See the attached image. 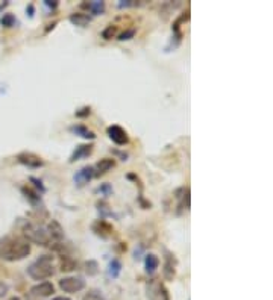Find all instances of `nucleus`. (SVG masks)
<instances>
[{"label":"nucleus","instance_id":"obj_1","mask_svg":"<svg viewBox=\"0 0 273 300\" xmlns=\"http://www.w3.org/2000/svg\"><path fill=\"white\" fill-rule=\"evenodd\" d=\"M30 255V243L23 237L6 235L0 238V260L15 263Z\"/></svg>","mask_w":273,"mask_h":300},{"label":"nucleus","instance_id":"obj_2","mask_svg":"<svg viewBox=\"0 0 273 300\" xmlns=\"http://www.w3.org/2000/svg\"><path fill=\"white\" fill-rule=\"evenodd\" d=\"M27 276L33 281H44L55 275V266H53V256L52 255H41L38 256L29 267H27Z\"/></svg>","mask_w":273,"mask_h":300},{"label":"nucleus","instance_id":"obj_3","mask_svg":"<svg viewBox=\"0 0 273 300\" xmlns=\"http://www.w3.org/2000/svg\"><path fill=\"white\" fill-rule=\"evenodd\" d=\"M23 238L27 240L29 243H33L41 247H50L52 241L46 232V228L36 223H26L23 226Z\"/></svg>","mask_w":273,"mask_h":300},{"label":"nucleus","instance_id":"obj_4","mask_svg":"<svg viewBox=\"0 0 273 300\" xmlns=\"http://www.w3.org/2000/svg\"><path fill=\"white\" fill-rule=\"evenodd\" d=\"M146 296L149 300H170L169 290L160 279H150L146 284Z\"/></svg>","mask_w":273,"mask_h":300},{"label":"nucleus","instance_id":"obj_5","mask_svg":"<svg viewBox=\"0 0 273 300\" xmlns=\"http://www.w3.org/2000/svg\"><path fill=\"white\" fill-rule=\"evenodd\" d=\"M173 197L178 202V205H176V214L178 216L184 214L185 211H190V206H191L190 187H179V188H176L175 193H173Z\"/></svg>","mask_w":273,"mask_h":300},{"label":"nucleus","instance_id":"obj_6","mask_svg":"<svg viewBox=\"0 0 273 300\" xmlns=\"http://www.w3.org/2000/svg\"><path fill=\"white\" fill-rule=\"evenodd\" d=\"M59 288H61V291H64L67 294H76L85 288V281L81 278H76V276L62 278V279H59Z\"/></svg>","mask_w":273,"mask_h":300},{"label":"nucleus","instance_id":"obj_7","mask_svg":"<svg viewBox=\"0 0 273 300\" xmlns=\"http://www.w3.org/2000/svg\"><path fill=\"white\" fill-rule=\"evenodd\" d=\"M164 266H163V278L169 282H172L176 276V266L178 261L175 258V255L169 250H164Z\"/></svg>","mask_w":273,"mask_h":300},{"label":"nucleus","instance_id":"obj_8","mask_svg":"<svg viewBox=\"0 0 273 300\" xmlns=\"http://www.w3.org/2000/svg\"><path fill=\"white\" fill-rule=\"evenodd\" d=\"M17 162L27 167V168H41L44 167V161L41 156L32 153V152H21L17 155Z\"/></svg>","mask_w":273,"mask_h":300},{"label":"nucleus","instance_id":"obj_9","mask_svg":"<svg viewBox=\"0 0 273 300\" xmlns=\"http://www.w3.org/2000/svg\"><path fill=\"white\" fill-rule=\"evenodd\" d=\"M21 194H23L24 199L32 205V208H35V209H38V211H44V203H43L41 194H40L36 190H33V188L24 185V187H21Z\"/></svg>","mask_w":273,"mask_h":300},{"label":"nucleus","instance_id":"obj_10","mask_svg":"<svg viewBox=\"0 0 273 300\" xmlns=\"http://www.w3.org/2000/svg\"><path fill=\"white\" fill-rule=\"evenodd\" d=\"M106 134L108 137L112 140V143H115L117 146H125L129 143V137H128V132L122 127V126H117V124H112L106 129Z\"/></svg>","mask_w":273,"mask_h":300},{"label":"nucleus","instance_id":"obj_11","mask_svg":"<svg viewBox=\"0 0 273 300\" xmlns=\"http://www.w3.org/2000/svg\"><path fill=\"white\" fill-rule=\"evenodd\" d=\"M91 231H93L97 237L106 240V238H109V237L112 235L114 228H112V225L108 223L105 219H99V220H96V222L91 225Z\"/></svg>","mask_w":273,"mask_h":300},{"label":"nucleus","instance_id":"obj_12","mask_svg":"<svg viewBox=\"0 0 273 300\" xmlns=\"http://www.w3.org/2000/svg\"><path fill=\"white\" fill-rule=\"evenodd\" d=\"M93 178H94V168H93V165H85V167L79 168V170L74 173L73 181H74V184H76L77 187H84V185H87Z\"/></svg>","mask_w":273,"mask_h":300},{"label":"nucleus","instance_id":"obj_13","mask_svg":"<svg viewBox=\"0 0 273 300\" xmlns=\"http://www.w3.org/2000/svg\"><path fill=\"white\" fill-rule=\"evenodd\" d=\"M46 232L52 243H62L64 240V229L56 220H50L46 226Z\"/></svg>","mask_w":273,"mask_h":300},{"label":"nucleus","instance_id":"obj_14","mask_svg":"<svg viewBox=\"0 0 273 300\" xmlns=\"http://www.w3.org/2000/svg\"><path fill=\"white\" fill-rule=\"evenodd\" d=\"M93 150H94V146H93L91 143H87V144H79V146H76L74 152L71 153V156H70L68 162H70V164H74L76 161L85 159V158H88V156L93 153Z\"/></svg>","mask_w":273,"mask_h":300},{"label":"nucleus","instance_id":"obj_15","mask_svg":"<svg viewBox=\"0 0 273 300\" xmlns=\"http://www.w3.org/2000/svg\"><path fill=\"white\" fill-rule=\"evenodd\" d=\"M55 293V287L52 282H40L30 288V296L32 297H50Z\"/></svg>","mask_w":273,"mask_h":300},{"label":"nucleus","instance_id":"obj_16","mask_svg":"<svg viewBox=\"0 0 273 300\" xmlns=\"http://www.w3.org/2000/svg\"><path fill=\"white\" fill-rule=\"evenodd\" d=\"M115 167V159L112 158H103V159H100L93 168H94V178H99V176H103V175H106L109 170H112Z\"/></svg>","mask_w":273,"mask_h":300},{"label":"nucleus","instance_id":"obj_17","mask_svg":"<svg viewBox=\"0 0 273 300\" xmlns=\"http://www.w3.org/2000/svg\"><path fill=\"white\" fill-rule=\"evenodd\" d=\"M68 20H70V23L74 24V26L85 27V26H88V24L91 23L93 17L88 15V14H84V12H73V14H70Z\"/></svg>","mask_w":273,"mask_h":300},{"label":"nucleus","instance_id":"obj_18","mask_svg":"<svg viewBox=\"0 0 273 300\" xmlns=\"http://www.w3.org/2000/svg\"><path fill=\"white\" fill-rule=\"evenodd\" d=\"M70 132L77 135V137H81V138H84V140H94L96 138V134L91 129H88L87 126H84V124H73V126H70Z\"/></svg>","mask_w":273,"mask_h":300},{"label":"nucleus","instance_id":"obj_19","mask_svg":"<svg viewBox=\"0 0 273 300\" xmlns=\"http://www.w3.org/2000/svg\"><path fill=\"white\" fill-rule=\"evenodd\" d=\"M82 8H87L93 15H102L105 12V2L102 0H93L88 3H82Z\"/></svg>","mask_w":273,"mask_h":300},{"label":"nucleus","instance_id":"obj_20","mask_svg":"<svg viewBox=\"0 0 273 300\" xmlns=\"http://www.w3.org/2000/svg\"><path fill=\"white\" fill-rule=\"evenodd\" d=\"M158 266H160V260H158V256H157L155 253H147V255H146V258H144V267H146V272H147L149 275H153V273L157 272Z\"/></svg>","mask_w":273,"mask_h":300},{"label":"nucleus","instance_id":"obj_21","mask_svg":"<svg viewBox=\"0 0 273 300\" xmlns=\"http://www.w3.org/2000/svg\"><path fill=\"white\" fill-rule=\"evenodd\" d=\"M77 263L70 256V255H61V264H59V270L61 272H73L76 270Z\"/></svg>","mask_w":273,"mask_h":300},{"label":"nucleus","instance_id":"obj_22","mask_svg":"<svg viewBox=\"0 0 273 300\" xmlns=\"http://www.w3.org/2000/svg\"><path fill=\"white\" fill-rule=\"evenodd\" d=\"M120 272H122V263L115 258L109 263V267H108V276L111 279H117L120 276Z\"/></svg>","mask_w":273,"mask_h":300},{"label":"nucleus","instance_id":"obj_23","mask_svg":"<svg viewBox=\"0 0 273 300\" xmlns=\"http://www.w3.org/2000/svg\"><path fill=\"white\" fill-rule=\"evenodd\" d=\"M96 206H97V212H99V216H100V219H106V217H111V216H114L112 214V209H111V206L105 202V200H100V202H97L96 203Z\"/></svg>","mask_w":273,"mask_h":300},{"label":"nucleus","instance_id":"obj_24","mask_svg":"<svg viewBox=\"0 0 273 300\" xmlns=\"http://www.w3.org/2000/svg\"><path fill=\"white\" fill-rule=\"evenodd\" d=\"M84 270L88 276H96L99 273V263L96 260H88L84 264Z\"/></svg>","mask_w":273,"mask_h":300},{"label":"nucleus","instance_id":"obj_25","mask_svg":"<svg viewBox=\"0 0 273 300\" xmlns=\"http://www.w3.org/2000/svg\"><path fill=\"white\" fill-rule=\"evenodd\" d=\"M0 24L3 26V27H14L15 24H17V18H15V15L14 14H3L2 17H0Z\"/></svg>","mask_w":273,"mask_h":300},{"label":"nucleus","instance_id":"obj_26","mask_svg":"<svg viewBox=\"0 0 273 300\" xmlns=\"http://www.w3.org/2000/svg\"><path fill=\"white\" fill-rule=\"evenodd\" d=\"M115 35H117V26H115V24H109V26H106V27L102 30V33H100V36H102L103 39H106V41L112 39Z\"/></svg>","mask_w":273,"mask_h":300},{"label":"nucleus","instance_id":"obj_27","mask_svg":"<svg viewBox=\"0 0 273 300\" xmlns=\"http://www.w3.org/2000/svg\"><path fill=\"white\" fill-rule=\"evenodd\" d=\"M96 193H100L102 196H105V197H109V196H112L114 194V188H112V185L111 184H102L97 190H96Z\"/></svg>","mask_w":273,"mask_h":300},{"label":"nucleus","instance_id":"obj_28","mask_svg":"<svg viewBox=\"0 0 273 300\" xmlns=\"http://www.w3.org/2000/svg\"><path fill=\"white\" fill-rule=\"evenodd\" d=\"M29 182L33 184L35 190H36L40 194H44V193H46V187H44V184H43L41 179H38V178H35V176H30V178H29Z\"/></svg>","mask_w":273,"mask_h":300},{"label":"nucleus","instance_id":"obj_29","mask_svg":"<svg viewBox=\"0 0 273 300\" xmlns=\"http://www.w3.org/2000/svg\"><path fill=\"white\" fill-rule=\"evenodd\" d=\"M135 33H137V30L135 29H126L125 32H122L120 35H119V41H129V39H132L134 36H135Z\"/></svg>","mask_w":273,"mask_h":300},{"label":"nucleus","instance_id":"obj_30","mask_svg":"<svg viewBox=\"0 0 273 300\" xmlns=\"http://www.w3.org/2000/svg\"><path fill=\"white\" fill-rule=\"evenodd\" d=\"M82 300H105V297L100 294V291H97V290H90Z\"/></svg>","mask_w":273,"mask_h":300},{"label":"nucleus","instance_id":"obj_31","mask_svg":"<svg viewBox=\"0 0 273 300\" xmlns=\"http://www.w3.org/2000/svg\"><path fill=\"white\" fill-rule=\"evenodd\" d=\"M90 114H91V106H82L81 109H77V111L74 112V115H76L77 118H87Z\"/></svg>","mask_w":273,"mask_h":300},{"label":"nucleus","instance_id":"obj_32","mask_svg":"<svg viewBox=\"0 0 273 300\" xmlns=\"http://www.w3.org/2000/svg\"><path fill=\"white\" fill-rule=\"evenodd\" d=\"M138 3L135 2V0H120L119 3H117V6L119 8H131V6H137Z\"/></svg>","mask_w":273,"mask_h":300},{"label":"nucleus","instance_id":"obj_33","mask_svg":"<svg viewBox=\"0 0 273 300\" xmlns=\"http://www.w3.org/2000/svg\"><path fill=\"white\" fill-rule=\"evenodd\" d=\"M126 178H128L129 181H134V182H135V185H138V187H140V191H143L141 181H140V178H138L137 175H134V173H128V175H126Z\"/></svg>","mask_w":273,"mask_h":300},{"label":"nucleus","instance_id":"obj_34","mask_svg":"<svg viewBox=\"0 0 273 300\" xmlns=\"http://www.w3.org/2000/svg\"><path fill=\"white\" fill-rule=\"evenodd\" d=\"M138 203H140V206H141L143 209H150V208H152V203H150V202H147L141 194L138 196Z\"/></svg>","mask_w":273,"mask_h":300},{"label":"nucleus","instance_id":"obj_35","mask_svg":"<svg viewBox=\"0 0 273 300\" xmlns=\"http://www.w3.org/2000/svg\"><path fill=\"white\" fill-rule=\"evenodd\" d=\"M43 3H44L47 8H50V9H56V8H58V5H59V2H58V0H43Z\"/></svg>","mask_w":273,"mask_h":300},{"label":"nucleus","instance_id":"obj_36","mask_svg":"<svg viewBox=\"0 0 273 300\" xmlns=\"http://www.w3.org/2000/svg\"><path fill=\"white\" fill-rule=\"evenodd\" d=\"M8 291H9V287H8L5 282L0 281V299H3V297L8 294Z\"/></svg>","mask_w":273,"mask_h":300},{"label":"nucleus","instance_id":"obj_37","mask_svg":"<svg viewBox=\"0 0 273 300\" xmlns=\"http://www.w3.org/2000/svg\"><path fill=\"white\" fill-rule=\"evenodd\" d=\"M26 14H27L29 18H33V15H35V6H33L32 3H29V5L26 6Z\"/></svg>","mask_w":273,"mask_h":300},{"label":"nucleus","instance_id":"obj_38","mask_svg":"<svg viewBox=\"0 0 273 300\" xmlns=\"http://www.w3.org/2000/svg\"><path fill=\"white\" fill-rule=\"evenodd\" d=\"M112 153H114L115 156H119V158H120V161H128V153H126V152H120V150H112Z\"/></svg>","mask_w":273,"mask_h":300},{"label":"nucleus","instance_id":"obj_39","mask_svg":"<svg viewBox=\"0 0 273 300\" xmlns=\"http://www.w3.org/2000/svg\"><path fill=\"white\" fill-rule=\"evenodd\" d=\"M55 26H56V21H53V23L47 24V27H46V30H44V32H46V33H49V32H50L52 29H55Z\"/></svg>","mask_w":273,"mask_h":300},{"label":"nucleus","instance_id":"obj_40","mask_svg":"<svg viewBox=\"0 0 273 300\" xmlns=\"http://www.w3.org/2000/svg\"><path fill=\"white\" fill-rule=\"evenodd\" d=\"M8 5H9V3H8V2H5V3H0V11H2V9H3V8H6V6H8Z\"/></svg>","mask_w":273,"mask_h":300},{"label":"nucleus","instance_id":"obj_41","mask_svg":"<svg viewBox=\"0 0 273 300\" xmlns=\"http://www.w3.org/2000/svg\"><path fill=\"white\" fill-rule=\"evenodd\" d=\"M52 300H70L68 297H64V296H59V297H55V299Z\"/></svg>","mask_w":273,"mask_h":300},{"label":"nucleus","instance_id":"obj_42","mask_svg":"<svg viewBox=\"0 0 273 300\" xmlns=\"http://www.w3.org/2000/svg\"><path fill=\"white\" fill-rule=\"evenodd\" d=\"M8 300H20V297H11V299Z\"/></svg>","mask_w":273,"mask_h":300}]
</instances>
